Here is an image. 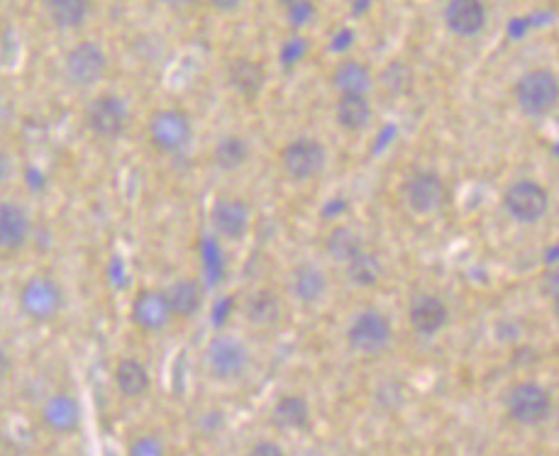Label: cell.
<instances>
[{"mask_svg": "<svg viewBox=\"0 0 559 456\" xmlns=\"http://www.w3.org/2000/svg\"><path fill=\"white\" fill-rule=\"evenodd\" d=\"M391 339H394V327H391L389 315L374 308L354 315L350 327H347V342L362 357H376V354L386 352Z\"/></svg>", "mask_w": 559, "mask_h": 456, "instance_id": "obj_3", "label": "cell"}, {"mask_svg": "<svg viewBox=\"0 0 559 456\" xmlns=\"http://www.w3.org/2000/svg\"><path fill=\"white\" fill-rule=\"evenodd\" d=\"M191 135V118L179 108H162L149 120V142L162 154H176L186 149Z\"/></svg>", "mask_w": 559, "mask_h": 456, "instance_id": "obj_8", "label": "cell"}, {"mask_svg": "<svg viewBox=\"0 0 559 456\" xmlns=\"http://www.w3.org/2000/svg\"><path fill=\"white\" fill-rule=\"evenodd\" d=\"M228 83L242 98H257L262 93L267 74L259 61L247 57H235L228 61Z\"/></svg>", "mask_w": 559, "mask_h": 456, "instance_id": "obj_20", "label": "cell"}, {"mask_svg": "<svg viewBox=\"0 0 559 456\" xmlns=\"http://www.w3.org/2000/svg\"><path fill=\"white\" fill-rule=\"evenodd\" d=\"M208 3L213 5L218 13H235V10L242 8V3H245V0H208Z\"/></svg>", "mask_w": 559, "mask_h": 456, "instance_id": "obj_32", "label": "cell"}, {"mask_svg": "<svg viewBox=\"0 0 559 456\" xmlns=\"http://www.w3.org/2000/svg\"><path fill=\"white\" fill-rule=\"evenodd\" d=\"M162 3L169 5V8H184V5H191L193 0H162Z\"/></svg>", "mask_w": 559, "mask_h": 456, "instance_id": "obj_35", "label": "cell"}, {"mask_svg": "<svg viewBox=\"0 0 559 456\" xmlns=\"http://www.w3.org/2000/svg\"><path fill=\"white\" fill-rule=\"evenodd\" d=\"M408 322H411L415 335L435 337L450 322V308L435 293H418L408 305Z\"/></svg>", "mask_w": 559, "mask_h": 456, "instance_id": "obj_13", "label": "cell"}, {"mask_svg": "<svg viewBox=\"0 0 559 456\" xmlns=\"http://www.w3.org/2000/svg\"><path fill=\"white\" fill-rule=\"evenodd\" d=\"M403 198L415 215H433L445 208L447 183L433 171H418L403 183Z\"/></svg>", "mask_w": 559, "mask_h": 456, "instance_id": "obj_11", "label": "cell"}, {"mask_svg": "<svg viewBox=\"0 0 559 456\" xmlns=\"http://www.w3.org/2000/svg\"><path fill=\"white\" fill-rule=\"evenodd\" d=\"M486 20H489V13H486L484 0H447L445 25L455 37L472 40L484 32Z\"/></svg>", "mask_w": 559, "mask_h": 456, "instance_id": "obj_15", "label": "cell"}, {"mask_svg": "<svg viewBox=\"0 0 559 456\" xmlns=\"http://www.w3.org/2000/svg\"><path fill=\"white\" fill-rule=\"evenodd\" d=\"M47 13L59 30H79L91 15V0H47Z\"/></svg>", "mask_w": 559, "mask_h": 456, "instance_id": "obj_27", "label": "cell"}, {"mask_svg": "<svg viewBox=\"0 0 559 456\" xmlns=\"http://www.w3.org/2000/svg\"><path fill=\"white\" fill-rule=\"evenodd\" d=\"M249 454L252 456H284V447H279V444L271 442V439H262V442H257L252 449H249Z\"/></svg>", "mask_w": 559, "mask_h": 456, "instance_id": "obj_31", "label": "cell"}, {"mask_svg": "<svg viewBox=\"0 0 559 456\" xmlns=\"http://www.w3.org/2000/svg\"><path fill=\"white\" fill-rule=\"evenodd\" d=\"M115 386H118L123 398H142L152 386V376H149L147 366L140 359H120L115 366Z\"/></svg>", "mask_w": 559, "mask_h": 456, "instance_id": "obj_23", "label": "cell"}, {"mask_svg": "<svg viewBox=\"0 0 559 456\" xmlns=\"http://www.w3.org/2000/svg\"><path fill=\"white\" fill-rule=\"evenodd\" d=\"M513 98L525 118H547L557 108L559 81L550 69H533L523 74L513 88Z\"/></svg>", "mask_w": 559, "mask_h": 456, "instance_id": "obj_1", "label": "cell"}, {"mask_svg": "<svg viewBox=\"0 0 559 456\" xmlns=\"http://www.w3.org/2000/svg\"><path fill=\"white\" fill-rule=\"evenodd\" d=\"M345 269L350 283H354L357 288H374L384 278V264L374 252H367V249H362L357 257L347 261Z\"/></svg>", "mask_w": 559, "mask_h": 456, "instance_id": "obj_28", "label": "cell"}, {"mask_svg": "<svg viewBox=\"0 0 559 456\" xmlns=\"http://www.w3.org/2000/svg\"><path fill=\"white\" fill-rule=\"evenodd\" d=\"M130 110L123 98L105 93L93 98L86 108V125L98 139H118L127 130Z\"/></svg>", "mask_w": 559, "mask_h": 456, "instance_id": "obj_10", "label": "cell"}, {"mask_svg": "<svg viewBox=\"0 0 559 456\" xmlns=\"http://www.w3.org/2000/svg\"><path fill=\"white\" fill-rule=\"evenodd\" d=\"M335 120L342 130L362 132L372 122V103L369 96H357V93H340L335 103Z\"/></svg>", "mask_w": 559, "mask_h": 456, "instance_id": "obj_22", "label": "cell"}, {"mask_svg": "<svg viewBox=\"0 0 559 456\" xmlns=\"http://www.w3.org/2000/svg\"><path fill=\"white\" fill-rule=\"evenodd\" d=\"M279 161L291 181L306 183L323 174L325 164H328V149L318 139L298 137L281 149Z\"/></svg>", "mask_w": 559, "mask_h": 456, "instance_id": "obj_5", "label": "cell"}, {"mask_svg": "<svg viewBox=\"0 0 559 456\" xmlns=\"http://www.w3.org/2000/svg\"><path fill=\"white\" fill-rule=\"evenodd\" d=\"M503 210L520 225H538L550 213V193L533 179H518L503 191Z\"/></svg>", "mask_w": 559, "mask_h": 456, "instance_id": "obj_4", "label": "cell"}, {"mask_svg": "<svg viewBox=\"0 0 559 456\" xmlns=\"http://www.w3.org/2000/svg\"><path fill=\"white\" fill-rule=\"evenodd\" d=\"M10 369H13V361H10V354L5 352L3 347H0V383H3L5 378H8Z\"/></svg>", "mask_w": 559, "mask_h": 456, "instance_id": "obj_33", "label": "cell"}, {"mask_svg": "<svg viewBox=\"0 0 559 456\" xmlns=\"http://www.w3.org/2000/svg\"><path fill=\"white\" fill-rule=\"evenodd\" d=\"M42 422L57 435H71L81 425V405L69 393H57L44 403Z\"/></svg>", "mask_w": 559, "mask_h": 456, "instance_id": "obj_18", "label": "cell"}, {"mask_svg": "<svg viewBox=\"0 0 559 456\" xmlns=\"http://www.w3.org/2000/svg\"><path fill=\"white\" fill-rule=\"evenodd\" d=\"M245 315L254 327H274L281 320V300L271 288H262L247 298Z\"/></svg>", "mask_w": 559, "mask_h": 456, "instance_id": "obj_26", "label": "cell"}, {"mask_svg": "<svg viewBox=\"0 0 559 456\" xmlns=\"http://www.w3.org/2000/svg\"><path fill=\"white\" fill-rule=\"evenodd\" d=\"M249 157H252V147H249L247 139L240 135H228L218 139V144L213 147V164L218 166L220 171H225V174L240 171L249 161Z\"/></svg>", "mask_w": 559, "mask_h": 456, "instance_id": "obj_25", "label": "cell"}, {"mask_svg": "<svg viewBox=\"0 0 559 456\" xmlns=\"http://www.w3.org/2000/svg\"><path fill=\"white\" fill-rule=\"evenodd\" d=\"M271 422L289 432L308 430L311 427V405L303 396L289 393V396L276 400L274 410H271Z\"/></svg>", "mask_w": 559, "mask_h": 456, "instance_id": "obj_21", "label": "cell"}, {"mask_svg": "<svg viewBox=\"0 0 559 456\" xmlns=\"http://www.w3.org/2000/svg\"><path fill=\"white\" fill-rule=\"evenodd\" d=\"M164 298L174 318L191 320L201 313L206 291H203L201 281H196V278H176L174 283L166 286Z\"/></svg>", "mask_w": 559, "mask_h": 456, "instance_id": "obj_17", "label": "cell"}, {"mask_svg": "<svg viewBox=\"0 0 559 456\" xmlns=\"http://www.w3.org/2000/svg\"><path fill=\"white\" fill-rule=\"evenodd\" d=\"M325 249H328L332 261H337V264H347V261L362 252L364 242L352 227H335V230L325 237Z\"/></svg>", "mask_w": 559, "mask_h": 456, "instance_id": "obj_29", "label": "cell"}, {"mask_svg": "<svg viewBox=\"0 0 559 456\" xmlns=\"http://www.w3.org/2000/svg\"><path fill=\"white\" fill-rule=\"evenodd\" d=\"M130 454L132 456H162V454H166V447L157 435H145V437H137L135 442L130 444Z\"/></svg>", "mask_w": 559, "mask_h": 456, "instance_id": "obj_30", "label": "cell"}, {"mask_svg": "<svg viewBox=\"0 0 559 456\" xmlns=\"http://www.w3.org/2000/svg\"><path fill=\"white\" fill-rule=\"evenodd\" d=\"M32 222L27 210L10 200H0V257H15L30 239Z\"/></svg>", "mask_w": 559, "mask_h": 456, "instance_id": "obj_14", "label": "cell"}, {"mask_svg": "<svg viewBox=\"0 0 559 456\" xmlns=\"http://www.w3.org/2000/svg\"><path fill=\"white\" fill-rule=\"evenodd\" d=\"M332 83H335L337 93H357V96H369L372 91L374 79L372 71L362 61L347 59L342 64H337L335 74H332Z\"/></svg>", "mask_w": 559, "mask_h": 456, "instance_id": "obj_24", "label": "cell"}, {"mask_svg": "<svg viewBox=\"0 0 559 456\" xmlns=\"http://www.w3.org/2000/svg\"><path fill=\"white\" fill-rule=\"evenodd\" d=\"M20 310L32 322H52L64 310V291L52 276H32L20 288Z\"/></svg>", "mask_w": 559, "mask_h": 456, "instance_id": "obj_6", "label": "cell"}, {"mask_svg": "<svg viewBox=\"0 0 559 456\" xmlns=\"http://www.w3.org/2000/svg\"><path fill=\"white\" fill-rule=\"evenodd\" d=\"M291 293L301 305H318L328 296V276L315 264H301L291 274Z\"/></svg>", "mask_w": 559, "mask_h": 456, "instance_id": "obj_19", "label": "cell"}, {"mask_svg": "<svg viewBox=\"0 0 559 456\" xmlns=\"http://www.w3.org/2000/svg\"><path fill=\"white\" fill-rule=\"evenodd\" d=\"M249 349L242 339L232 335H220L210 339L206 347L208 374L220 383H232L245 376L249 369Z\"/></svg>", "mask_w": 559, "mask_h": 456, "instance_id": "obj_7", "label": "cell"}, {"mask_svg": "<svg viewBox=\"0 0 559 456\" xmlns=\"http://www.w3.org/2000/svg\"><path fill=\"white\" fill-rule=\"evenodd\" d=\"M506 410L520 427H542L555 413V400L542 383L520 381L508 391Z\"/></svg>", "mask_w": 559, "mask_h": 456, "instance_id": "obj_2", "label": "cell"}, {"mask_svg": "<svg viewBox=\"0 0 559 456\" xmlns=\"http://www.w3.org/2000/svg\"><path fill=\"white\" fill-rule=\"evenodd\" d=\"M105 71H108V57H105V49L96 42H79L69 49L64 59L66 79L76 88L96 86Z\"/></svg>", "mask_w": 559, "mask_h": 456, "instance_id": "obj_9", "label": "cell"}, {"mask_svg": "<svg viewBox=\"0 0 559 456\" xmlns=\"http://www.w3.org/2000/svg\"><path fill=\"white\" fill-rule=\"evenodd\" d=\"M8 174H10V161L3 152H0V183L8 179Z\"/></svg>", "mask_w": 559, "mask_h": 456, "instance_id": "obj_34", "label": "cell"}, {"mask_svg": "<svg viewBox=\"0 0 559 456\" xmlns=\"http://www.w3.org/2000/svg\"><path fill=\"white\" fill-rule=\"evenodd\" d=\"M171 320H174V315H171L164 291L145 288V291L137 293L135 300H132V322H135L142 332H147V335L164 332Z\"/></svg>", "mask_w": 559, "mask_h": 456, "instance_id": "obj_16", "label": "cell"}, {"mask_svg": "<svg viewBox=\"0 0 559 456\" xmlns=\"http://www.w3.org/2000/svg\"><path fill=\"white\" fill-rule=\"evenodd\" d=\"M252 225V208L242 198H218L210 208V227L215 235L237 242L249 232Z\"/></svg>", "mask_w": 559, "mask_h": 456, "instance_id": "obj_12", "label": "cell"}]
</instances>
